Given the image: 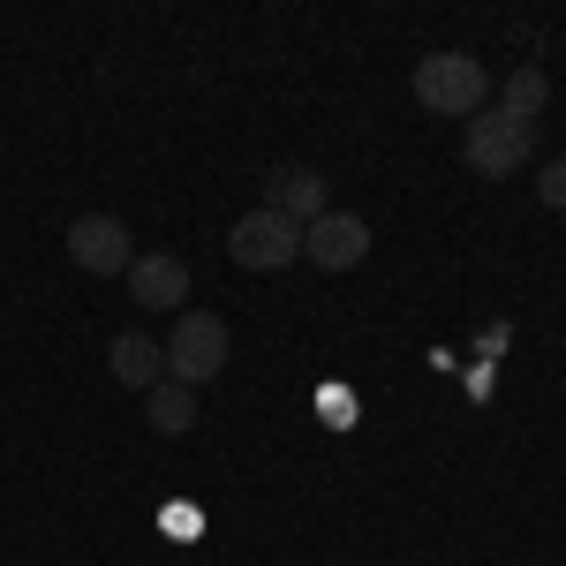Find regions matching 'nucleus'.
<instances>
[{
    "instance_id": "nucleus-1",
    "label": "nucleus",
    "mask_w": 566,
    "mask_h": 566,
    "mask_svg": "<svg viewBox=\"0 0 566 566\" xmlns=\"http://www.w3.org/2000/svg\"><path fill=\"white\" fill-rule=\"evenodd\" d=\"M416 98L431 106V114H483V98H491V76H483L476 53H423L416 61Z\"/></svg>"
},
{
    "instance_id": "nucleus-2",
    "label": "nucleus",
    "mask_w": 566,
    "mask_h": 566,
    "mask_svg": "<svg viewBox=\"0 0 566 566\" xmlns=\"http://www.w3.org/2000/svg\"><path fill=\"white\" fill-rule=\"evenodd\" d=\"M528 151H536V122H514V114H499V106H483L476 122L461 129V159H469L476 175H522Z\"/></svg>"
},
{
    "instance_id": "nucleus-3",
    "label": "nucleus",
    "mask_w": 566,
    "mask_h": 566,
    "mask_svg": "<svg viewBox=\"0 0 566 566\" xmlns=\"http://www.w3.org/2000/svg\"><path fill=\"white\" fill-rule=\"evenodd\" d=\"M219 370H227V317H212V310H181L175 340H167V378L175 386H212Z\"/></svg>"
},
{
    "instance_id": "nucleus-4",
    "label": "nucleus",
    "mask_w": 566,
    "mask_h": 566,
    "mask_svg": "<svg viewBox=\"0 0 566 566\" xmlns=\"http://www.w3.org/2000/svg\"><path fill=\"white\" fill-rule=\"evenodd\" d=\"M227 258L250 264V272H280V264L303 258V227L280 219L272 205H258V212H242L234 227H227Z\"/></svg>"
},
{
    "instance_id": "nucleus-5",
    "label": "nucleus",
    "mask_w": 566,
    "mask_h": 566,
    "mask_svg": "<svg viewBox=\"0 0 566 566\" xmlns=\"http://www.w3.org/2000/svg\"><path fill=\"white\" fill-rule=\"evenodd\" d=\"M61 250H69V264H76V272L114 280V272H129V264H136V234L114 212H84V219H69Z\"/></svg>"
},
{
    "instance_id": "nucleus-6",
    "label": "nucleus",
    "mask_w": 566,
    "mask_h": 566,
    "mask_svg": "<svg viewBox=\"0 0 566 566\" xmlns=\"http://www.w3.org/2000/svg\"><path fill=\"white\" fill-rule=\"evenodd\" d=\"M303 258L317 264V272H355V264L370 258V227H363V212H325L303 227Z\"/></svg>"
},
{
    "instance_id": "nucleus-7",
    "label": "nucleus",
    "mask_w": 566,
    "mask_h": 566,
    "mask_svg": "<svg viewBox=\"0 0 566 566\" xmlns=\"http://www.w3.org/2000/svg\"><path fill=\"white\" fill-rule=\"evenodd\" d=\"M129 303H144V310H181V303H189V264H181L175 250H136V264H129Z\"/></svg>"
},
{
    "instance_id": "nucleus-8",
    "label": "nucleus",
    "mask_w": 566,
    "mask_h": 566,
    "mask_svg": "<svg viewBox=\"0 0 566 566\" xmlns=\"http://www.w3.org/2000/svg\"><path fill=\"white\" fill-rule=\"evenodd\" d=\"M106 363H114V378H122L129 392L167 386V348H159L151 333H114V348H106Z\"/></svg>"
},
{
    "instance_id": "nucleus-9",
    "label": "nucleus",
    "mask_w": 566,
    "mask_h": 566,
    "mask_svg": "<svg viewBox=\"0 0 566 566\" xmlns=\"http://www.w3.org/2000/svg\"><path fill=\"white\" fill-rule=\"evenodd\" d=\"M264 205H272L280 219H295V227H310V219L333 212V205H325V175H317V167H280Z\"/></svg>"
},
{
    "instance_id": "nucleus-10",
    "label": "nucleus",
    "mask_w": 566,
    "mask_h": 566,
    "mask_svg": "<svg viewBox=\"0 0 566 566\" xmlns=\"http://www.w3.org/2000/svg\"><path fill=\"white\" fill-rule=\"evenodd\" d=\"M144 416H151V431H159V438L197 431V392L167 378V386H151V392H144Z\"/></svg>"
},
{
    "instance_id": "nucleus-11",
    "label": "nucleus",
    "mask_w": 566,
    "mask_h": 566,
    "mask_svg": "<svg viewBox=\"0 0 566 566\" xmlns=\"http://www.w3.org/2000/svg\"><path fill=\"white\" fill-rule=\"evenodd\" d=\"M544 98H552V76H544L536 61H522V69L499 84V114H514V122H536V114H544Z\"/></svg>"
},
{
    "instance_id": "nucleus-12",
    "label": "nucleus",
    "mask_w": 566,
    "mask_h": 566,
    "mask_svg": "<svg viewBox=\"0 0 566 566\" xmlns=\"http://www.w3.org/2000/svg\"><path fill=\"white\" fill-rule=\"evenodd\" d=\"M536 197H544V212H566V159H544V175H536Z\"/></svg>"
}]
</instances>
